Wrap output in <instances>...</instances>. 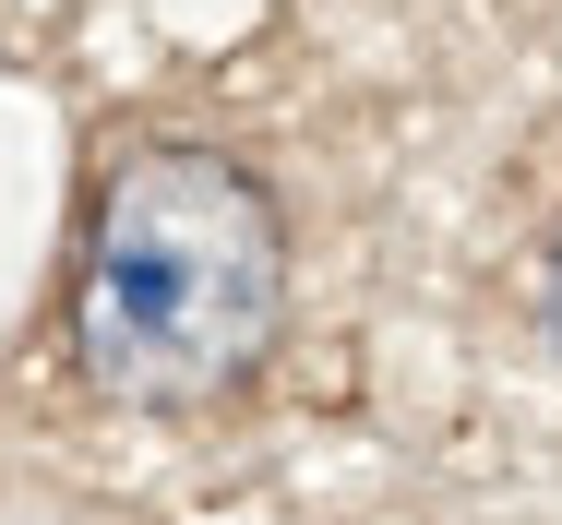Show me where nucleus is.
<instances>
[{
    "mask_svg": "<svg viewBox=\"0 0 562 525\" xmlns=\"http://www.w3.org/2000/svg\"><path fill=\"white\" fill-rule=\"evenodd\" d=\"M276 299H288V227L239 156L144 144L109 168L97 239H85V299H72V346L97 395L216 407L263 358Z\"/></svg>",
    "mask_w": 562,
    "mask_h": 525,
    "instance_id": "1",
    "label": "nucleus"
},
{
    "mask_svg": "<svg viewBox=\"0 0 562 525\" xmlns=\"http://www.w3.org/2000/svg\"><path fill=\"white\" fill-rule=\"evenodd\" d=\"M551 334H562V251H551Z\"/></svg>",
    "mask_w": 562,
    "mask_h": 525,
    "instance_id": "2",
    "label": "nucleus"
}]
</instances>
